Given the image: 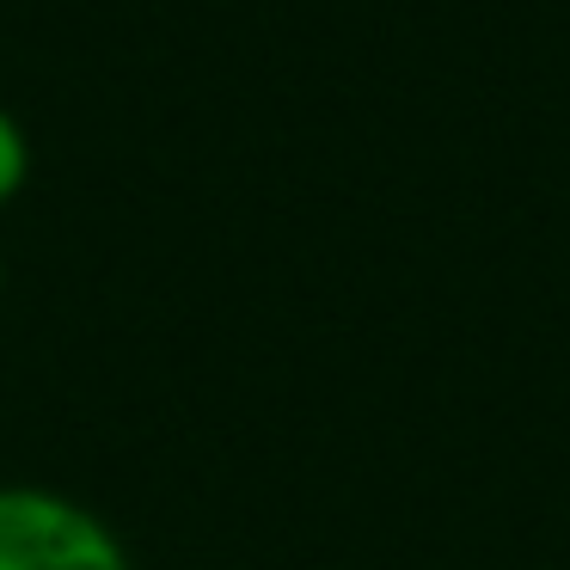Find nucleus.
Instances as JSON below:
<instances>
[{
    "label": "nucleus",
    "instance_id": "1",
    "mask_svg": "<svg viewBox=\"0 0 570 570\" xmlns=\"http://www.w3.org/2000/svg\"><path fill=\"white\" fill-rule=\"evenodd\" d=\"M0 570H136L117 528L50 484H0Z\"/></svg>",
    "mask_w": 570,
    "mask_h": 570
},
{
    "label": "nucleus",
    "instance_id": "2",
    "mask_svg": "<svg viewBox=\"0 0 570 570\" xmlns=\"http://www.w3.org/2000/svg\"><path fill=\"white\" fill-rule=\"evenodd\" d=\"M26 173H31V141L19 129V117L0 105V209L26 190Z\"/></svg>",
    "mask_w": 570,
    "mask_h": 570
},
{
    "label": "nucleus",
    "instance_id": "3",
    "mask_svg": "<svg viewBox=\"0 0 570 570\" xmlns=\"http://www.w3.org/2000/svg\"><path fill=\"white\" fill-rule=\"evenodd\" d=\"M0 288H7V264H0Z\"/></svg>",
    "mask_w": 570,
    "mask_h": 570
}]
</instances>
